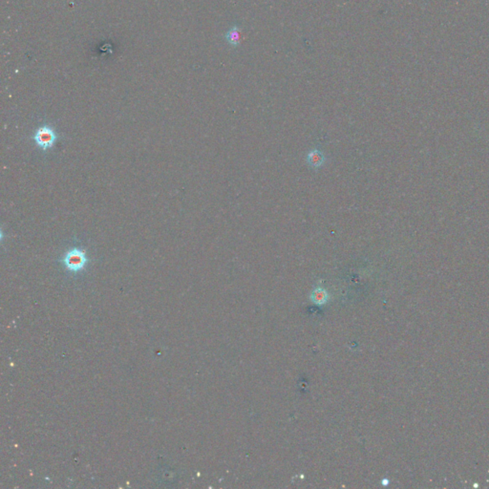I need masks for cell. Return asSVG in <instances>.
Returning a JSON list of instances; mask_svg holds the SVG:
<instances>
[{"mask_svg": "<svg viewBox=\"0 0 489 489\" xmlns=\"http://www.w3.org/2000/svg\"><path fill=\"white\" fill-rule=\"evenodd\" d=\"M89 259L84 250L80 248H73L64 254L63 263L67 270L73 273H78L86 268Z\"/></svg>", "mask_w": 489, "mask_h": 489, "instance_id": "6da1fadb", "label": "cell"}, {"mask_svg": "<svg viewBox=\"0 0 489 489\" xmlns=\"http://www.w3.org/2000/svg\"><path fill=\"white\" fill-rule=\"evenodd\" d=\"M33 139L37 146H39L40 149L47 151L55 145V142L58 139V135L55 132L54 127L44 125L36 130Z\"/></svg>", "mask_w": 489, "mask_h": 489, "instance_id": "7a4b0ae2", "label": "cell"}, {"mask_svg": "<svg viewBox=\"0 0 489 489\" xmlns=\"http://www.w3.org/2000/svg\"><path fill=\"white\" fill-rule=\"evenodd\" d=\"M306 163L311 168L319 169L323 167L326 163V156L323 151L317 148L311 149L306 155Z\"/></svg>", "mask_w": 489, "mask_h": 489, "instance_id": "3957f363", "label": "cell"}, {"mask_svg": "<svg viewBox=\"0 0 489 489\" xmlns=\"http://www.w3.org/2000/svg\"><path fill=\"white\" fill-rule=\"evenodd\" d=\"M226 40L227 42L229 43V45H231L232 47H237L239 46L242 41H243V36H242V32H241V29L237 26H233L229 29L228 32L226 33Z\"/></svg>", "mask_w": 489, "mask_h": 489, "instance_id": "277c9868", "label": "cell"}, {"mask_svg": "<svg viewBox=\"0 0 489 489\" xmlns=\"http://www.w3.org/2000/svg\"><path fill=\"white\" fill-rule=\"evenodd\" d=\"M328 299H329V293L325 289L320 287L316 288L311 294V300L316 305H319V306L324 305L327 303Z\"/></svg>", "mask_w": 489, "mask_h": 489, "instance_id": "5b68a950", "label": "cell"}]
</instances>
